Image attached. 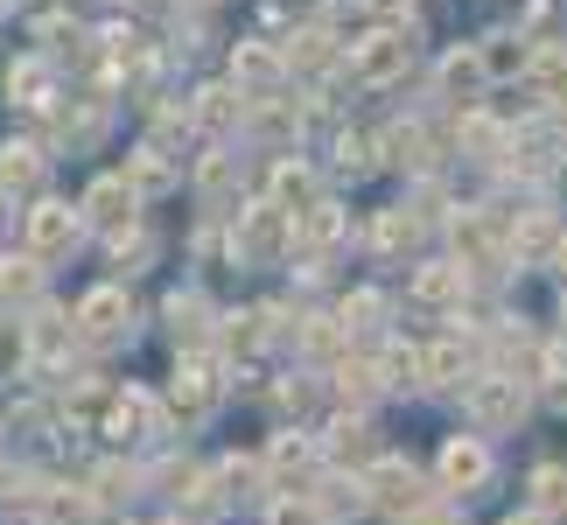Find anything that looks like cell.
<instances>
[{
    "label": "cell",
    "instance_id": "cell-2",
    "mask_svg": "<svg viewBox=\"0 0 567 525\" xmlns=\"http://www.w3.org/2000/svg\"><path fill=\"white\" fill-rule=\"evenodd\" d=\"M497 484V449L484 434H449L442 449H434V491L449 497V505H463V497H484Z\"/></svg>",
    "mask_w": 567,
    "mask_h": 525
},
{
    "label": "cell",
    "instance_id": "cell-5",
    "mask_svg": "<svg viewBox=\"0 0 567 525\" xmlns=\"http://www.w3.org/2000/svg\"><path fill=\"white\" fill-rule=\"evenodd\" d=\"M78 330H84V343H120L134 330V301H126L120 280H105V288H92L78 301Z\"/></svg>",
    "mask_w": 567,
    "mask_h": 525
},
{
    "label": "cell",
    "instance_id": "cell-4",
    "mask_svg": "<svg viewBox=\"0 0 567 525\" xmlns=\"http://www.w3.org/2000/svg\"><path fill=\"white\" fill-rule=\"evenodd\" d=\"M364 491H372V512H385L392 525H406L413 512H427L434 497V470H413V463H400V455H379L372 470H364Z\"/></svg>",
    "mask_w": 567,
    "mask_h": 525
},
{
    "label": "cell",
    "instance_id": "cell-8",
    "mask_svg": "<svg viewBox=\"0 0 567 525\" xmlns=\"http://www.w3.org/2000/svg\"><path fill=\"white\" fill-rule=\"evenodd\" d=\"M505 525H554V518H547V512H533V505H526V512H512Z\"/></svg>",
    "mask_w": 567,
    "mask_h": 525
},
{
    "label": "cell",
    "instance_id": "cell-7",
    "mask_svg": "<svg viewBox=\"0 0 567 525\" xmlns=\"http://www.w3.org/2000/svg\"><path fill=\"white\" fill-rule=\"evenodd\" d=\"M526 505H533V512H547L554 525L567 518V463H539V470L526 476Z\"/></svg>",
    "mask_w": 567,
    "mask_h": 525
},
{
    "label": "cell",
    "instance_id": "cell-10",
    "mask_svg": "<svg viewBox=\"0 0 567 525\" xmlns=\"http://www.w3.org/2000/svg\"><path fill=\"white\" fill-rule=\"evenodd\" d=\"M113 525H134V518H113Z\"/></svg>",
    "mask_w": 567,
    "mask_h": 525
},
{
    "label": "cell",
    "instance_id": "cell-11",
    "mask_svg": "<svg viewBox=\"0 0 567 525\" xmlns=\"http://www.w3.org/2000/svg\"><path fill=\"white\" fill-rule=\"evenodd\" d=\"M560 316H567V309H560Z\"/></svg>",
    "mask_w": 567,
    "mask_h": 525
},
{
    "label": "cell",
    "instance_id": "cell-6",
    "mask_svg": "<svg viewBox=\"0 0 567 525\" xmlns=\"http://www.w3.org/2000/svg\"><path fill=\"white\" fill-rule=\"evenodd\" d=\"M71 246H78V210L35 204V210H29V259H63Z\"/></svg>",
    "mask_w": 567,
    "mask_h": 525
},
{
    "label": "cell",
    "instance_id": "cell-1",
    "mask_svg": "<svg viewBox=\"0 0 567 525\" xmlns=\"http://www.w3.org/2000/svg\"><path fill=\"white\" fill-rule=\"evenodd\" d=\"M463 400V421H470V434H512L518 421H526V379L518 371H476V379L455 392Z\"/></svg>",
    "mask_w": 567,
    "mask_h": 525
},
{
    "label": "cell",
    "instance_id": "cell-3",
    "mask_svg": "<svg viewBox=\"0 0 567 525\" xmlns=\"http://www.w3.org/2000/svg\"><path fill=\"white\" fill-rule=\"evenodd\" d=\"M225 392H231V364L217 358V350H183V358H176V385H168V406L183 413V428L210 421V413L225 406Z\"/></svg>",
    "mask_w": 567,
    "mask_h": 525
},
{
    "label": "cell",
    "instance_id": "cell-9",
    "mask_svg": "<svg viewBox=\"0 0 567 525\" xmlns=\"http://www.w3.org/2000/svg\"><path fill=\"white\" fill-rule=\"evenodd\" d=\"M162 525H196V518H189V512H183V518H162Z\"/></svg>",
    "mask_w": 567,
    "mask_h": 525
}]
</instances>
